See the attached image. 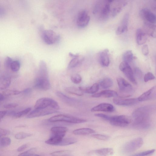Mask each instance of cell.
Returning a JSON list of instances; mask_svg holds the SVG:
<instances>
[{
	"mask_svg": "<svg viewBox=\"0 0 156 156\" xmlns=\"http://www.w3.org/2000/svg\"><path fill=\"white\" fill-rule=\"evenodd\" d=\"M151 111L152 108L150 106L141 107L135 110L133 113V126L138 129L149 128L150 125V116Z\"/></svg>",
	"mask_w": 156,
	"mask_h": 156,
	"instance_id": "obj_1",
	"label": "cell"
},
{
	"mask_svg": "<svg viewBox=\"0 0 156 156\" xmlns=\"http://www.w3.org/2000/svg\"><path fill=\"white\" fill-rule=\"evenodd\" d=\"M112 0L98 1L94 5L93 13L100 20L104 21L109 17L111 12Z\"/></svg>",
	"mask_w": 156,
	"mask_h": 156,
	"instance_id": "obj_2",
	"label": "cell"
},
{
	"mask_svg": "<svg viewBox=\"0 0 156 156\" xmlns=\"http://www.w3.org/2000/svg\"><path fill=\"white\" fill-rule=\"evenodd\" d=\"M119 89L118 93L119 98H124L132 96L133 92L132 86L122 77L119 76L116 79Z\"/></svg>",
	"mask_w": 156,
	"mask_h": 156,
	"instance_id": "obj_3",
	"label": "cell"
},
{
	"mask_svg": "<svg viewBox=\"0 0 156 156\" xmlns=\"http://www.w3.org/2000/svg\"><path fill=\"white\" fill-rule=\"evenodd\" d=\"M50 122H64L73 123H81L86 122V120L64 114H59L52 116L48 119Z\"/></svg>",
	"mask_w": 156,
	"mask_h": 156,
	"instance_id": "obj_4",
	"label": "cell"
},
{
	"mask_svg": "<svg viewBox=\"0 0 156 156\" xmlns=\"http://www.w3.org/2000/svg\"><path fill=\"white\" fill-rule=\"evenodd\" d=\"M35 109H41L50 107L58 110L59 109L58 103L53 99L48 98H43L37 100L35 105Z\"/></svg>",
	"mask_w": 156,
	"mask_h": 156,
	"instance_id": "obj_5",
	"label": "cell"
},
{
	"mask_svg": "<svg viewBox=\"0 0 156 156\" xmlns=\"http://www.w3.org/2000/svg\"><path fill=\"white\" fill-rule=\"evenodd\" d=\"M41 37L44 42L48 45L57 43L60 39L59 35L51 30H43L41 32Z\"/></svg>",
	"mask_w": 156,
	"mask_h": 156,
	"instance_id": "obj_6",
	"label": "cell"
},
{
	"mask_svg": "<svg viewBox=\"0 0 156 156\" xmlns=\"http://www.w3.org/2000/svg\"><path fill=\"white\" fill-rule=\"evenodd\" d=\"M144 143L141 138L138 137L126 143L123 147L122 150L124 153H129L134 151L142 147Z\"/></svg>",
	"mask_w": 156,
	"mask_h": 156,
	"instance_id": "obj_7",
	"label": "cell"
},
{
	"mask_svg": "<svg viewBox=\"0 0 156 156\" xmlns=\"http://www.w3.org/2000/svg\"><path fill=\"white\" fill-rule=\"evenodd\" d=\"M108 121L112 125L121 127L127 126L131 121L129 117L125 115H109Z\"/></svg>",
	"mask_w": 156,
	"mask_h": 156,
	"instance_id": "obj_8",
	"label": "cell"
},
{
	"mask_svg": "<svg viewBox=\"0 0 156 156\" xmlns=\"http://www.w3.org/2000/svg\"><path fill=\"white\" fill-rule=\"evenodd\" d=\"M58 112L57 110L50 107L41 109H35L29 113L27 117L28 118H32L45 116Z\"/></svg>",
	"mask_w": 156,
	"mask_h": 156,
	"instance_id": "obj_9",
	"label": "cell"
},
{
	"mask_svg": "<svg viewBox=\"0 0 156 156\" xmlns=\"http://www.w3.org/2000/svg\"><path fill=\"white\" fill-rule=\"evenodd\" d=\"M119 68L131 82L135 84L137 83L133 71L129 63L123 61L120 64Z\"/></svg>",
	"mask_w": 156,
	"mask_h": 156,
	"instance_id": "obj_10",
	"label": "cell"
},
{
	"mask_svg": "<svg viewBox=\"0 0 156 156\" xmlns=\"http://www.w3.org/2000/svg\"><path fill=\"white\" fill-rule=\"evenodd\" d=\"M90 20V17L85 10L80 11L78 14L76 24L79 27L83 28L87 25Z\"/></svg>",
	"mask_w": 156,
	"mask_h": 156,
	"instance_id": "obj_11",
	"label": "cell"
},
{
	"mask_svg": "<svg viewBox=\"0 0 156 156\" xmlns=\"http://www.w3.org/2000/svg\"><path fill=\"white\" fill-rule=\"evenodd\" d=\"M141 18L144 20V22L155 24L156 22L155 14L148 9H143L140 12Z\"/></svg>",
	"mask_w": 156,
	"mask_h": 156,
	"instance_id": "obj_12",
	"label": "cell"
},
{
	"mask_svg": "<svg viewBox=\"0 0 156 156\" xmlns=\"http://www.w3.org/2000/svg\"><path fill=\"white\" fill-rule=\"evenodd\" d=\"M51 85L49 79H44L39 77L37 78L34 81V87L36 89L44 90L49 89Z\"/></svg>",
	"mask_w": 156,
	"mask_h": 156,
	"instance_id": "obj_13",
	"label": "cell"
},
{
	"mask_svg": "<svg viewBox=\"0 0 156 156\" xmlns=\"http://www.w3.org/2000/svg\"><path fill=\"white\" fill-rule=\"evenodd\" d=\"M114 6L111 9V15L112 17H114L119 14L123 8L127 5L128 2L126 1H114Z\"/></svg>",
	"mask_w": 156,
	"mask_h": 156,
	"instance_id": "obj_14",
	"label": "cell"
},
{
	"mask_svg": "<svg viewBox=\"0 0 156 156\" xmlns=\"http://www.w3.org/2000/svg\"><path fill=\"white\" fill-rule=\"evenodd\" d=\"M138 101L137 98H136L125 99L118 98H115L113 99V102L115 104L120 106L133 105L136 104Z\"/></svg>",
	"mask_w": 156,
	"mask_h": 156,
	"instance_id": "obj_15",
	"label": "cell"
},
{
	"mask_svg": "<svg viewBox=\"0 0 156 156\" xmlns=\"http://www.w3.org/2000/svg\"><path fill=\"white\" fill-rule=\"evenodd\" d=\"M98 61L101 66L107 67L109 64V51L105 49L101 51L98 54Z\"/></svg>",
	"mask_w": 156,
	"mask_h": 156,
	"instance_id": "obj_16",
	"label": "cell"
},
{
	"mask_svg": "<svg viewBox=\"0 0 156 156\" xmlns=\"http://www.w3.org/2000/svg\"><path fill=\"white\" fill-rule=\"evenodd\" d=\"M129 19V14L128 13H126L124 15L120 25L116 29V35H121L127 31Z\"/></svg>",
	"mask_w": 156,
	"mask_h": 156,
	"instance_id": "obj_17",
	"label": "cell"
},
{
	"mask_svg": "<svg viewBox=\"0 0 156 156\" xmlns=\"http://www.w3.org/2000/svg\"><path fill=\"white\" fill-rule=\"evenodd\" d=\"M65 134L51 133V136L45 141V143L47 144L57 146L63 138Z\"/></svg>",
	"mask_w": 156,
	"mask_h": 156,
	"instance_id": "obj_18",
	"label": "cell"
},
{
	"mask_svg": "<svg viewBox=\"0 0 156 156\" xmlns=\"http://www.w3.org/2000/svg\"><path fill=\"white\" fill-rule=\"evenodd\" d=\"M115 108L111 104L104 103H101L92 108L91 109V112L102 111L112 112L115 110Z\"/></svg>",
	"mask_w": 156,
	"mask_h": 156,
	"instance_id": "obj_19",
	"label": "cell"
},
{
	"mask_svg": "<svg viewBox=\"0 0 156 156\" xmlns=\"http://www.w3.org/2000/svg\"><path fill=\"white\" fill-rule=\"evenodd\" d=\"M156 87L153 86L144 92L137 98L138 101H143L151 99L155 96Z\"/></svg>",
	"mask_w": 156,
	"mask_h": 156,
	"instance_id": "obj_20",
	"label": "cell"
},
{
	"mask_svg": "<svg viewBox=\"0 0 156 156\" xmlns=\"http://www.w3.org/2000/svg\"><path fill=\"white\" fill-rule=\"evenodd\" d=\"M55 94L62 101L70 105H74L79 102L77 100L67 96L60 91L56 92Z\"/></svg>",
	"mask_w": 156,
	"mask_h": 156,
	"instance_id": "obj_21",
	"label": "cell"
},
{
	"mask_svg": "<svg viewBox=\"0 0 156 156\" xmlns=\"http://www.w3.org/2000/svg\"><path fill=\"white\" fill-rule=\"evenodd\" d=\"M118 96V94L117 92L114 90H105L100 92L95 93L92 95V97L94 98L103 97L106 98L116 97Z\"/></svg>",
	"mask_w": 156,
	"mask_h": 156,
	"instance_id": "obj_22",
	"label": "cell"
},
{
	"mask_svg": "<svg viewBox=\"0 0 156 156\" xmlns=\"http://www.w3.org/2000/svg\"><path fill=\"white\" fill-rule=\"evenodd\" d=\"M135 37L136 41L138 45H142L145 43L147 41L146 34L141 28H138L136 30Z\"/></svg>",
	"mask_w": 156,
	"mask_h": 156,
	"instance_id": "obj_23",
	"label": "cell"
},
{
	"mask_svg": "<svg viewBox=\"0 0 156 156\" xmlns=\"http://www.w3.org/2000/svg\"><path fill=\"white\" fill-rule=\"evenodd\" d=\"M38 74V77L49 79L47 65L43 60H41L40 62Z\"/></svg>",
	"mask_w": 156,
	"mask_h": 156,
	"instance_id": "obj_24",
	"label": "cell"
},
{
	"mask_svg": "<svg viewBox=\"0 0 156 156\" xmlns=\"http://www.w3.org/2000/svg\"><path fill=\"white\" fill-rule=\"evenodd\" d=\"M69 55L70 56L72 57L73 58L69 62L68 66V69H71L76 67L80 63L82 62L83 59V58L81 57L80 58V55L78 54H73L70 53Z\"/></svg>",
	"mask_w": 156,
	"mask_h": 156,
	"instance_id": "obj_25",
	"label": "cell"
},
{
	"mask_svg": "<svg viewBox=\"0 0 156 156\" xmlns=\"http://www.w3.org/2000/svg\"><path fill=\"white\" fill-rule=\"evenodd\" d=\"M144 27L145 32L154 38L156 37V26L154 24L144 22Z\"/></svg>",
	"mask_w": 156,
	"mask_h": 156,
	"instance_id": "obj_26",
	"label": "cell"
},
{
	"mask_svg": "<svg viewBox=\"0 0 156 156\" xmlns=\"http://www.w3.org/2000/svg\"><path fill=\"white\" fill-rule=\"evenodd\" d=\"M11 83V78L7 75H2L0 76V90L8 88Z\"/></svg>",
	"mask_w": 156,
	"mask_h": 156,
	"instance_id": "obj_27",
	"label": "cell"
},
{
	"mask_svg": "<svg viewBox=\"0 0 156 156\" xmlns=\"http://www.w3.org/2000/svg\"><path fill=\"white\" fill-rule=\"evenodd\" d=\"M94 153L97 156H112L114 150L112 148H105L96 150Z\"/></svg>",
	"mask_w": 156,
	"mask_h": 156,
	"instance_id": "obj_28",
	"label": "cell"
},
{
	"mask_svg": "<svg viewBox=\"0 0 156 156\" xmlns=\"http://www.w3.org/2000/svg\"><path fill=\"white\" fill-rule=\"evenodd\" d=\"M99 87L98 84L95 83L90 87H79V88L83 93L94 94L98 90Z\"/></svg>",
	"mask_w": 156,
	"mask_h": 156,
	"instance_id": "obj_29",
	"label": "cell"
},
{
	"mask_svg": "<svg viewBox=\"0 0 156 156\" xmlns=\"http://www.w3.org/2000/svg\"><path fill=\"white\" fill-rule=\"evenodd\" d=\"M95 131L92 129L89 128H82L74 130L73 133L76 135H83L94 133Z\"/></svg>",
	"mask_w": 156,
	"mask_h": 156,
	"instance_id": "obj_30",
	"label": "cell"
},
{
	"mask_svg": "<svg viewBox=\"0 0 156 156\" xmlns=\"http://www.w3.org/2000/svg\"><path fill=\"white\" fill-rule=\"evenodd\" d=\"M77 141L76 138L69 137L63 138L57 146H65L75 143Z\"/></svg>",
	"mask_w": 156,
	"mask_h": 156,
	"instance_id": "obj_31",
	"label": "cell"
},
{
	"mask_svg": "<svg viewBox=\"0 0 156 156\" xmlns=\"http://www.w3.org/2000/svg\"><path fill=\"white\" fill-rule=\"evenodd\" d=\"M113 84V81L111 79L109 78H105L101 80L100 82L99 86L102 88L108 89L111 87Z\"/></svg>",
	"mask_w": 156,
	"mask_h": 156,
	"instance_id": "obj_32",
	"label": "cell"
},
{
	"mask_svg": "<svg viewBox=\"0 0 156 156\" xmlns=\"http://www.w3.org/2000/svg\"><path fill=\"white\" fill-rule=\"evenodd\" d=\"M123 62L128 63L131 62L133 60L134 57L132 51L130 50L126 51L122 55Z\"/></svg>",
	"mask_w": 156,
	"mask_h": 156,
	"instance_id": "obj_33",
	"label": "cell"
},
{
	"mask_svg": "<svg viewBox=\"0 0 156 156\" xmlns=\"http://www.w3.org/2000/svg\"><path fill=\"white\" fill-rule=\"evenodd\" d=\"M65 90L68 93L79 96H82L83 94V93L79 88L73 87H66L65 88Z\"/></svg>",
	"mask_w": 156,
	"mask_h": 156,
	"instance_id": "obj_34",
	"label": "cell"
},
{
	"mask_svg": "<svg viewBox=\"0 0 156 156\" xmlns=\"http://www.w3.org/2000/svg\"><path fill=\"white\" fill-rule=\"evenodd\" d=\"M31 110V108H28L21 111L16 112L13 116V117L14 118H19L22 117L28 113Z\"/></svg>",
	"mask_w": 156,
	"mask_h": 156,
	"instance_id": "obj_35",
	"label": "cell"
},
{
	"mask_svg": "<svg viewBox=\"0 0 156 156\" xmlns=\"http://www.w3.org/2000/svg\"><path fill=\"white\" fill-rule=\"evenodd\" d=\"M71 153L69 150H62L55 151L50 154L52 156H68Z\"/></svg>",
	"mask_w": 156,
	"mask_h": 156,
	"instance_id": "obj_36",
	"label": "cell"
},
{
	"mask_svg": "<svg viewBox=\"0 0 156 156\" xmlns=\"http://www.w3.org/2000/svg\"><path fill=\"white\" fill-rule=\"evenodd\" d=\"M67 130V128L66 127L55 126L51 128V133H66Z\"/></svg>",
	"mask_w": 156,
	"mask_h": 156,
	"instance_id": "obj_37",
	"label": "cell"
},
{
	"mask_svg": "<svg viewBox=\"0 0 156 156\" xmlns=\"http://www.w3.org/2000/svg\"><path fill=\"white\" fill-rule=\"evenodd\" d=\"M11 139L7 137H3L0 138V145L2 147H7L11 143Z\"/></svg>",
	"mask_w": 156,
	"mask_h": 156,
	"instance_id": "obj_38",
	"label": "cell"
},
{
	"mask_svg": "<svg viewBox=\"0 0 156 156\" xmlns=\"http://www.w3.org/2000/svg\"><path fill=\"white\" fill-rule=\"evenodd\" d=\"M21 93V91L14 90H7L3 92V95L9 96L16 95Z\"/></svg>",
	"mask_w": 156,
	"mask_h": 156,
	"instance_id": "obj_39",
	"label": "cell"
},
{
	"mask_svg": "<svg viewBox=\"0 0 156 156\" xmlns=\"http://www.w3.org/2000/svg\"><path fill=\"white\" fill-rule=\"evenodd\" d=\"M20 66V63L18 61H13L11 65L10 68L13 71L16 72L19 70Z\"/></svg>",
	"mask_w": 156,
	"mask_h": 156,
	"instance_id": "obj_40",
	"label": "cell"
},
{
	"mask_svg": "<svg viewBox=\"0 0 156 156\" xmlns=\"http://www.w3.org/2000/svg\"><path fill=\"white\" fill-rule=\"evenodd\" d=\"M154 149L136 153L131 156H148L153 154L155 152Z\"/></svg>",
	"mask_w": 156,
	"mask_h": 156,
	"instance_id": "obj_41",
	"label": "cell"
},
{
	"mask_svg": "<svg viewBox=\"0 0 156 156\" xmlns=\"http://www.w3.org/2000/svg\"><path fill=\"white\" fill-rule=\"evenodd\" d=\"M32 134L30 133L20 132L16 134L15 135L16 138L18 139H22L31 136Z\"/></svg>",
	"mask_w": 156,
	"mask_h": 156,
	"instance_id": "obj_42",
	"label": "cell"
},
{
	"mask_svg": "<svg viewBox=\"0 0 156 156\" xmlns=\"http://www.w3.org/2000/svg\"><path fill=\"white\" fill-rule=\"evenodd\" d=\"M72 81L75 84L80 83L82 81V78L80 75L78 74H74L71 76Z\"/></svg>",
	"mask_w": 156,
	"mask_h": 156,
	"instance_id": "obj_43",
	"label": "cell"
},
{
	"mask_svg": "<svg viewBox=\"0 0 156 156\" xmlns=\"http://www.w3.org/2000/svg\"><path fill=\"white\" fill-rule=\"evenodd\" d=\"M91 136L97 139L104 141L106 140L109 138V136H108L98 134H93Z\"/></svg>",
	"mask_w": 156,
	"mask_h": 156,
	"instance_id": "obj_44",
	"label": "cell"
},
{
	"mask_svg": "<svg viewBox=\"0 0 156 156\" xmlns=\"http://www.w3.org/2000/svg\"><path fill=\"white\" fill-rule=\"evenodd\" d=\"M155 77L154 75L151 72H148L145 74L144 77V80L145 82L154 79Z\"/></svg>",
	"mask_w": 156,
	"mask_h": 156,
	"instance_id": "obj_45",
	"label": "cell"
},
{
	"mask_svg": "<svg viewBox=\"0 0 156 156\" xmlns=\"http://www.w3.org/2000/svg\"><path fill=\"white\" fill-rule=\"evenodd\" d=\"M36 148H31L20 154L18 156H27V155L30 154L34 153L36 151Z\"/></svg>",
	"mask_w": 156,
	"mask_h": 156,
	"instance_id": "obj_46",
	"label": "cell"
},
{
	"mask_svg": "<svg viewBox=\"0 0 156 156\" xmlns=\"http://www.w3.org/2000/svg\"><path fill=\"white\" fill-rule=\"evenodd\" d=\"M12 61V60L10 57H7L4 62L5 67L7 69L10 68V66Z\"/></svg>",
	"mask_w": 156,
	"mask_h": 156,
	"instance_id": "obj_47",
	"label": "cell"
},
{
	"mask_svg": "<svg viewBox=\"0 0 156 156\" xmlns=\"http://www.w3.org/2000/svg\"><path fill=\"white\" fill-rule=\"evenodd\" d=\"M10 133V131L7 129L0 128V138L2 137L8 135Z\"/></svg>",
	"mask_w": 156,
	"mask_h": 156,
	"instance_id": "obj_48",
	"label": "cell"
},
{
	"mask_svg": "<svg viewBox=\"0 0 156 156\" xmlns=\"http://www.w3.org/2000/svg\"><path fill=\"white\" fill-rule=\"evenodd\" d=\"M141 51L142 53L144 55H147L149 53V48L147 44L144 45L142 48Z\"/></svg>",
	"mask_w": 156,
	"mask_h": 156,
	"instance_id": "obj_49",
	"label": "cell"
},
{
	"mask_svg": "<svg viewBox=\"0 0 156 156\" xmlns=\"http://www.w3.org/2000/svg\"><path fill=\"white\" fill-rule=\"evenodd\" d=\"M134 74L136 77L138 78H140L142 76L141 71L138 68H135L134 71Z\"/></svg>",
	"mask_w": 156,
	"mask_h": 156,
	"instance_id": "obj_50",
	"label": "cell"
},
{
	"mask_svg": "<svg viewBox=\"0 0 156 156\" xmlns=\"http://www.w3.org/2000/svg\"><path fill=\"white\" fill-rule=\"evenodd\" d=\"M18 106V104L16 103H10L5 104L3 106L4 108H16Z\"/></svg>",
	"mask_w": 156,
	"mask_h": 156,
	"instance_id": "obj_51",
	"label": "cell"
},
{
	"mask_svg": "<svg viewBox=\"0 0 156 156\" xmlns=\"http://www.w3.org/2000/svg\"><path fill=\"white\" fill-rule=\"evenodd\" d=\"M29 146L28 144H25L19 147L17 149V151L18 152H21L24 151Z\"/></svg>",
	"mask_w": 156,
	"mask_h": 156,
	"instance_id": "obj_52",
	"label": "cell"
},
{
	"mask_svg": "<svg viewBox=\"0 0 156 156\" xmlns=\"http://www.w3.org/2000/svg\"><path fill=\"white\" fill-rule=\"evenodd\" d=\"M32 91V89L31 88H29L25 89L21 91V93L24 94H28L30 93Z\"/></svg>",
	"mask_w": 156,
	"mask_h": 156,
	"instance_id": "obj_53",
	"label": "cell"
},
{
	"mask_svg": "<svg viewBox=\"0 0 156 156\" xmlns=\"http://www.w3.org/2000/svg\"><path fill=\"white\" fill-rule=\"evenodd\" d=\"M7 111H0V122L1 121V119L4 117V116L7 114Z\"/></svg>",
	"mask_w": 156,
	"mask_h": 156,
	"instance_id": "obj_54",
	"label": "cell"
},
{
	"mask_svg": "<svg viewBox=\"0 0 156 156\" xmlns=\"http://www.w3.org/2000/svg\"><path fill=\"white\" fill-rule=\"evenodd\" d=\"M156 1H152V4H151L152 6V8L153 9L155 10L156 9Z\"/></svg>",
	"mask_w": 156,
	"mask_h": 156,
	"instance_id": "obj_55",
	"label": "cell"
},
{
	"mask_svg": "<svg viewBox=\"0 0 156 156\" xmlns=\"http://www.w3.org/2000/svg\"><path fill=\"white\" fill-rule=\"evenodd\" d=\"M4 10L2 7L0 6V16H2L4 14Z\"/></svg>",
	"mask_w": 156,
	"mask_h": 156,
	"instance_id": "obj_56",
	"label": "cell"
},
{
	"mask_svg": "<svg viewBox=\"0 0 156 156\" xmlns=\"http://www.w3.org/2000/svg\"><path fill=\"white\" fill-rule=\"evenodd\" d=\"M4 99V96L3 94L0 93V101H2Z\"/></svg>",
	"mask_w": 156,
	"mask_h": 156,
	"instance_id": "obj_57",
	"label": "cell"
},
{
	"mask_svg": "<svg viewBox=\"0 0 156 156\" xmlns=\"http://www.w3.org/2000/svg\"><path fill=\"white\" fill-rule=\"evenodd\" d=\"M27 156H40L38 155L35 154L34 153H33V154H30Z\"/></svg>",
	"mask_w": 156,
	"mask_h": 156,
	"instance_id": "obj_58",
	"label": "cell"
},
{
	"mask_svg": "<svg viewBox=\"0 0 156 156\" xmlns=\"http://www.w3.org/2000/svg\"></svg>",
	"mask_w": 156,
	"mask_h": 156,
	"instance_id": "obj_59",
	"label": "cell"
}]
</instances>
